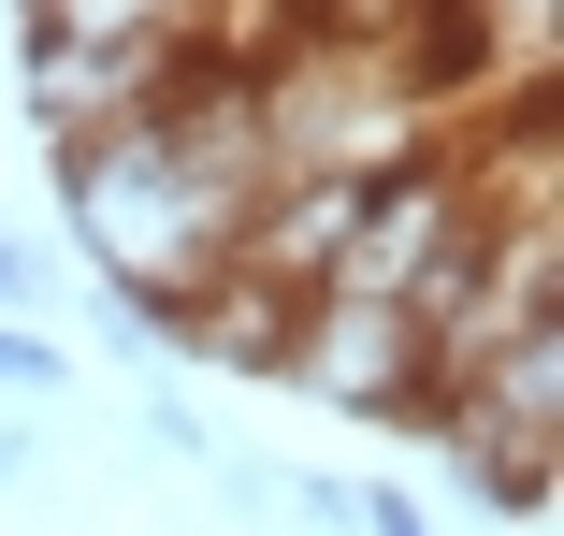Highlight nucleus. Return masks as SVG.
Returning a JSON list of instances; mask_svg holds the SVG:
<instances>
[{
	"instance_id": "1",
	"label": "nucleus",
	"mask_w": 564,
	"mask_h": 536,
	"mask_svg": "<svg viewBox=\"0 0 564 536\" xmlns=\"http://www.w3.org/2000/svg\"><path fill=\"white\" fill-rule=\"evenodd\" d=\"M58 160V233H73V276L131 290V304H174L232 261L247 233V189L275 174L261 160V117H247V44H217L160 117L131 131H87V146H44Z\"/></svg>"
},
{
	"instance_id": "5",
	"label": "nucleus",
	"mask_w": 564,
	"mask_h": 536,
	"mask_svg": "<svg viewBox=\"0 0 564 536\" xmlns=\"http://www.w3.org/2000/svg\"><path fill=\"white\" fill-rule=\"evenodd\" d=\"M15 30H87V44H232V0H15Z\"/></svg>"
},
{
	"instance_id": "9",
	"label": "nucleus",
	"mask_w": 564,
	"mask_h": 536,
	"mask_svg": "<svg viewBox=\"0 0 564 536\" xmlns=\"http://www.w3.org/2000/svg\"><path fill=\"white\" fill-rule=\"evenodd\" d=\"M145 436H160L174 464H203V450H217V436H203V406H188V392H145Z\"/></svg>"
},
{
	"instance_id": "7",
	"label": "nucleus",
	"mask_w": 564,
	"mask_h": 536,
	"mask_svg": "<svg viewBox=\"0 0 564 536\" xmlns=\"http://www.w3.org/2000/svg\"><path fill=\"white\" fill-rule=\"evenodd\" d=\"M0 319H58V261L30 233H0Z\"/></svg>"
},
{
	"instance_id": "4",
	"label": "nucleus",
	"mask_w": 564,
	"mask_h": 536,
	"mask_svg": "<svg viewBox=\"0 0 564 536\" xmlns=\"http://www.w3.org/2000/svg\"><path fill=\"white\" fill-rule=\"evenodd\" d=\"M217 44H87V30H15V117L44 146H87V131H131L203 73Z\"/></svg>"
},
{
	"instance_id": "8",
	"label": "nucleus",
	"mask_w": 564,
	"mask_h": 536,
	"mask_svg": "<svg viewBox=\"0 0 564 536\" xmlns=\"http://www.w3.org/2000/svg\"><path fill=\"white\" fill-rule=\"evenodd\" d=\"M348 536H434V507H420V493H391V479H362V507H348Z\"/></svg>"
},
{
	"instance_id": "6",
	"label": "nucleus",
	"mask_w": 564,
	"mask_h": 536,
	"mask_svg": "<svg viewBox=\"0 0 564 536\" xmlns=\"http://www.w3.org/2000/svg\"><path fill=\"white\" fill-rule=\"evenodd\" d=\"M58 392H73L58 319H0V406H58Z\"/></svg>"
},
{
	"instance_id": "10",
	"label": "nucleus",
	"mask_w": 564,
	"mask_h": 536,
	"mask_svg": "<svg viewBox=\"0 0 564 536\" xmlns=\"http://www.w3.org/2000/svg\"><path fill=\"white\" fill-rule=\"evenodd\" d=\"M44 479V436H30V406H0V493H30Z\"/></svg>"
},
{
	"instance_id": "3",
	"label": "nucleus",
	"mask_w": 564,
	"mask_h": 536,
	"mask_svg": "<svg viewBox=\"0 0 564 536\" xmlns=\"http://www.w3.org/2000/svg\"><path fill=\"white\" fill-rule=\"evenodd\" d=\"M275 377L304 392V406H333V420H420V392H434V349H420V304H391V290H304L290 304V334H275Z\"/></svg>"
},
{
	"instance_id": "2",
	"label": "nucleus",
	"mask_w": 564,
	"mask_h": 536,
	"mask_svg": "<svg viewBox=\"0 0 564 536\" xmlns=\"http://www.w3.org/2000/svg\"><path fill=\"white\" fill-rule=\"evenodd\" d=\"M247 117L275 174H391L448 131V101L391 44H333V30H261L247 44Z\"/></svg>"
}]
</instances>
